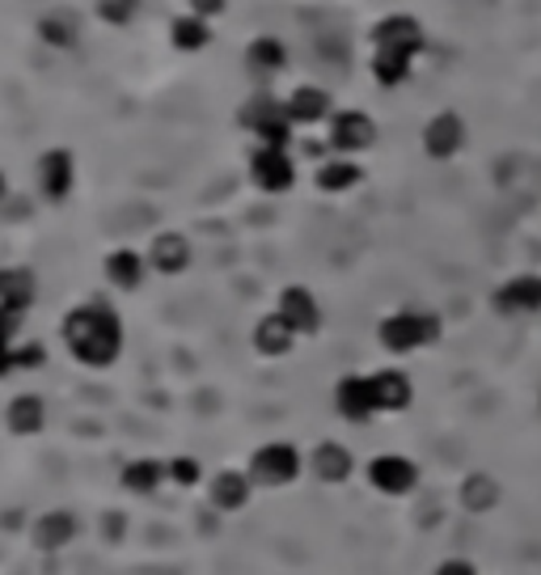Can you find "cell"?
<instances>
[{
	"instance_id": "obj_20",
	"label": "cell",
	"mask_w": 541,
	"mask_h": 575,
	"mask_svg": "<svg viewBox=\"0 0 541 575\" xmlns=\"http://www.w3.org/2000/svg\"><path fill=\"white\" fill-rule=\"evenodd\" d=\"M250 499H254V478H250L246 470H221V474H212V483H207V503H212L216 512H241Z\"/></svg>"
},
{
	"instance_id": "obj_26",
	"label": "cell",
	"mask_w": 541,
	"mask_h": 575,
	"mask_svg": "<svg viewBox=\"0 0 541 575\" xmlns=\"http://www.w3.org/2000/svg\"><path fill=\"white\" fill-rule=\"evenodd\" d=\"M169 47L183 51V55L207 51V47H212V22L199 17V13H191V9H183V13L169 22Z\"/></svg>"
},
{
	"instance_id": "obj_9",
	"label": "cell",
	"mask_w": 541,
	"mask_h": 575,
	"mask_svg": "<svg viewBox=\"0 0 541 575\" xmlns=\"http://www.w3.org/2000/svg\"><path fill=\"white\" fill-rule=\"evenodd\" d=\"M35 178H39V195L47 203H64L73 187H77V157L73 149H47L35 165Z\"/></svg>"
},
{
	"instance_id": "obj_29",
	"label": "cell",
	"mask_w": 541,
	"mask_h": 575,
	"mask_svg": "<svg viewBox=\"0 0 541 575\" xmlns=\"http://www.w3.org/2000/svg\"><path fill=\"white\" fill-rule=\"evenodd\" d=\"M411 73H415V60H411V55H398V51H373V80H377L381 89L406 85Z\"/></svg>"
},
{
	"instance_id": "obj_28",
	"label": "cell",
	"mask_w": 541,
	"mask_h": 575,
	"mask_svg": "<svg viewBox=\"0 0 541 575\" xmlns=\"http://www.w3.org/2000/svg\"><path fill=\"white\" fill-rule=\"evenodd\" d=\"M457 499H462L465 512H491L495 503H500V483L491 478V474H469L462 483V491H457Z\"/></svg>"
},
{
	"instance_id": "obj_24",
	"label": "cell",
	"mask_w": 541,
	"mask_h": 575,
	"mask_svg": "<svg viewBox=\"0 0 541 575\" xmlns=\"http://www.w3.org/2000/svg\"><path fill=\"white\" fill-rule=\"evenodd\" d=\"M165 483H169L165 461H156V458H131L123 465V474H118V487H123L127 496H156Z\"/></svg>"
},
{
	"instance_id": "obj_15",
	"label": "cell",
	"mask_w": 541,
	"mask_h": 575,
	"mask_svg": "<svg viewBox=\"0 0 541 575\" xmlns=\"http://www.w3.org/2000/svg\"><path fill=\"white\" fill-rule=\"evenodd\" d=\"M284 111L292 118V127H317V123H330V115H335V98H330V89L305 80V85L288 89Z\"/></svg>"
},
{
	"instance_id": "obj_33",
	"label": "cell",
	"mask_w": 541,
	"mask_h": 575,
	"mask_svg": "<svg viewBox=\"0 0 541 575\" xmlns=\"http://www.w3.org/2000/svg\"><path fill=\"white\" fill-rule=\"evenodd\" d=\"M22 326H26V309L0 305V339L4 343H22Z\"/></svg>"
},
{
	"instance_id": "obj_16",
	"label": "cell",
	"mask_w": 541,
	"mask_h": 575,
	"mask_svg": "<svg viewBox=\"0 0 541 575\" xmlns=\"http://www.w3.org/2000/svg\"><path fill=\"white\" fill-rule=\"evenodd\" d=\"M335 411L348 423H373L377 420V402H373V385L368 373H348L335 385Z\"/></svg>"
},
{
	"instance_id": "obj_31",
	"label": "cell",
	"mask_w": 541,
	"mask_h": 575,
	"mask_svg": "<svg viewBox=\"0 0 541 575\" xmlns=\"http://www.w3.org/2000/svg\"><path fill=\"white\" fill-rule=\"evenodd\" d=\"M93 13H98V22H102V26L123 30V26H131V22H136L140 0H93Z\"/></svg>"
},
{
	"instance_id": "obj_23",
	"label": "cell",
	"mask_w": 541,
	"mask_h": 575,
	"mask_svg": "<svg viewBox=\"0 0 541 575\" xmlns=\"http://www.w3.org/2000/svg\"><path fill=\"white\" fill-rule=\"evenodd\" d=\"M288 42L284 39H275V35H259V39H250L246 42V68L254 73V77H279L284 68H288Z\"/></svg>"
},
{
	"instance_id": "obj_36",
	"label": "cell",
	"mask_w": 541,
	"mask_h": 575,
	"mask_svg": "<svg viewBox=\"0 0 541 575\" xmlns=\"http://www.w3.org/2000/svg\"><path fill=\"white\" fill-rule=\"evenodd\" d=\"M436 575H478V567H474L469 559H444V563L436 567Z\"/></svg>"
},
{
	"instance_id": "obj_11",
	"label": "cell",
	"mask_w": 541,
	"mask_h": 575,
	"mask_svg": "<svg viewBox=\"0 0 541 575\" xmlns=\"http://www.w3.org/2000/svg\"><path fill=\"white\" fill-rule=\"evenodd\" d=\"M275 313H279L301 339L322 330V301L313 297V288H305V284H288V288H279Z\"/></svg>"
},
{
	"instance_id": "obj_12",
	"label": "cell",
	"mask_w": 541,
	"mask_h": 575,
	"mask_svg": "<svg viewBox=\"0 0 541 575\" xmlns=\"http://www.w3.org/2000/svg\"><path fill=\"white\" fill-rule=\"evenodd\" d=\"M144 259H149V271L156 275H165V279H174V275H183V271L194 263V246L187 241V233L178 229H161L149 241V250H144Z\"/></svg>"
},
{
	"instance_id": "obj_19",
	"label": "cell",
	"mask_w": 541,
	"mask_h": 575,
	"mask_svg": "<svg viewBox=\"0 0 541 575\" xmlns=\"http://www.w3.org/2000/svg\"><path fill=\"white\" fill-rule=\"evenodd\" d=\"M364 183V165H360V157H326V161H317V170H313V187L322 195H348L355 191Z\"/></svg>"
},
{
	"instance_id": "obj_17",
	"label": "cell",
	"mask_w": 541,
	"mask_h": 575,
	"mask_svg": "<svg viewBox=\"0 0 541 575\" xmlns=\"http://www.w3.org/2000/svg\"><path fill=\"white\" fill-rule=\"evenodd\" d=\"M368 385H373L377 415H402L415 402V382L402 368H377V373H368Z\"/></svg>"
},
{
	"instance_id": "obj_3",
	"label": "cell",
	"mask_w": 541,
	"mask_h": 575,
	"mask_svg": "<svg viewBox=\"0 0 541 575\" xmlns=\"http://www.w3.org/2000/svg\"><path fill=\"white\" fill-rule=\"evenodd\" d=\"M237 123L259 140V145H270V149H292V118L284 111V98H270V93H250L237 111Z\"/></svg>"
},
{
	"instance_id": "obj_32",
	"label": "cell",
	"mask_w": 541,
	"mask_h": 575,
	"mask_svg": "<svg viewBox=\"0 0 541 575\" xmlns=\"http://www.w3.org/2000/svg\"><path fill=\"white\" fill-rule=\"evenodd\" d=\"M165 474H169V483L178 487V491H191L203 483V461L191 458V453H178V458L165 461Z\"/></svg>"
},
{
	"instance_id": "obj_7",
	"label": "cell",
	"mask_w": 541,
	"mask_h": 575,
	"mask_svg": "<svg viewBox=\"0 0 541 575\" xmlns=\"http://www.w3.org/2000/svg\"><path fill=\"white\" fill-rule=\"evenodd\" d=\"M250 183L263 195L292 191L297 187V157H292V149L254 145V153H250Z\"/></svg>"
},
{
	"instance_id": "obj_22",
	"label": "cell",
	"mask_w": 541,
	"mask_h": 575,
	"mask_svg": "<svg viewBox=\"0 0 541 575\" xmlns=\"http://www.w3.org/2000/svg\"><path fill=\"white\" fill-rule=\"evenodd\" d=\"M297 330L270 309V313H263L259 322H254V330H250V343H254V351L259 355H267V360H279V355H288L292 347H297Z\"/></svg>"
},
{
	"instance_id": "obj_38",
	"label": "cell",
	"mask_w": 541,
	"mask_h": 575,
	"mask_svg": "<svg viewBox=\"0 0 541 575\" xmlns=\"http://www.w3.org/2000/svg\"><path fill=\"white\" fill-rule=\"evenodd\" d=\"M9 199V178H4V170H0V203Z\"/></svg>"
},
{
	"instance_id": "obj_34",
	"label": "cell",
	"mask_w": 541,
	"mask_h": 575,
	"mask_svg": "<svg viewBox=\"0 0 541 575\" xmlns=\"http://www.w3.org/2000/svg\"><path fill=\"white\" fill-rule=\"evenodd\" d=\"M187 9L199 13V17H207V22H216V17H225L229 0H187Z\"/></svg>"
},
{
	"instance_id": "obj_10",
	"label": "cell",
	"mask_w": 541,
	"mask_h": 575,
	"mask_svg": "<svg viewBox=\"0 0 541 575\" xmlns=\"http://www.w3.org/2000/svg\"><path fill=\"white\" fill-rule=\"evenodd\" d=\"M465 136H469V127H465V118L457 111H436V115L424 123V153L431 161H453V157L465 149Z\"/></svg>"
},
{
	"instance_id": "obj_30",
	"label": "cell",
	"mask_w": 541,
	"mask_h": 575,
	"mask_svg": "<svg viewBox=\"0 0 541 575\" xmlns=\"http://www.w3.org/2000/svg\"><path fill=\"white\" fill-rule=\"evenodd\" d=\"M39 39L47 47H73L80 39V26L73 13H64V9H55V13H42L39 17Z\"/></svg>"
},
{
	"instance_id": "obj_6",
	"label": "cell",
	"mask_w": 541,
	"mask_h": 575,
	"mask_svg": "<svg viewBox=\"0 0 541 575\" xmlns=\"http://www.w3.org/2000/svg\"><path fill=\"white\" fill-rule=\"evenodd\" d=\"M364 478L377 496L402 499L419 487V465L406 458V453H377V458L364 465Z\"/></svg>"
},
{
	"instance_id": "obj_5",
	"label": "cell",
	"mask_w": 541,
	"mask_h": 575,
	"mask_svg": "<svg viewBox=\"0 0 541 575\" xmlns=\"http://www.w3.org/2000/svg\"><path fill=\"white\" fill-rule=\"evenodd\" d=\"M326 145L343 157L368 153L377 145V118L368 115V111H355V107L335 111L330 123H326Z\"/></svg>"
},
{
	"instance_id": "obj_4",
	"label": "cell",
	"mask_w": 541,
	"mask_h": 575,
	"mask_svg": "<svg viewBox=\"0 0 541 575\" xmlns=\"http://www.w3.org/2000/svg\"><path fill=\"white\" fill-rule=\"evenodd\" d=\"M246 474L254 478V487H267V491L292 487V483L305 474V453H301L292 440H267V445H259V449L250 453Z\"/></svg>"
},
{
	"instance_id": "obj_35",
	"label": "cell",
	"mask_w": 541,
	"mask_h": 575,
	"mask_svg": "<svg viewBox=\"0 0 541 575\" xmlns=\"http://www.w3.org/2000/svg\"><path fill=\"white\" fill-rule=\"evenodd\" d=\"M17 368H39L42 364V347L39 343H17Z\"/></svg>"
},
{
	"instance_id": "obj_21",
	"label": "cell",
	"mask_w": 541,
	"mask_h": 575,
	"mask_svg": "<svg viewBox=\"0 0 541 575\" xmlns=\"http://www.w3.org/2000/svg\"><path fill=\"white\" fill-rule=\"evenodd\" d=\"M495 309L500 313H541V275L520 271V275L503 279L495 292Z\"/></svg>"
},
{
	"instance_id": "obj_13",
	"label": "cell",
	"mask_w": 541,
	"mask_h": 575,
	"mask_svg": "<svg viewBox=\"0 0 541 575\" xmlns=\"http://www.w3.org/2000/svg\"><path fill=\"white\" fill-rule=\"evenodd\" d=\"M77 534H80V521L68 508H51V512H39L30 521V541H35V550H42V554L68 550L77 541Z\"/></svg>"
},
{
	"instance_id": "obj_18",
	"label": "cell",
	"mask_w": 541,
	"mask_h": 575,
	"mask_svg": "<svg viewBox=\"0 0 541 575\" xmlns=\"http://www.w3.org/2000/svg\"><path fill=\"white\" fill-rule=\"evenodd\" d=\"M102 275H106V284L118 288V292H136V288L149 279V259H144V250L118 246V250H111V254L102 259Z\"/></svg>"
},
{
	"instance_id": "obj_25",
	"label": "cell",
	"mask_w": 541,
	"mask_h": 575,
	"mask_svg": "<svg viewBox=\"0 0 541 575\" xmlns=\"http://www.w3.org/2000/svg\"><path fill=\"white\" fill-rule=\"evenodd\" d=\"M4 427H9L13 436H39L42 427H47V402H42L39 393H17V398H9V407H4Z\"/></svg>"
},
{
	"instance_id": "obj_37",
	"label": "cell",
	"mask_w": 541,
	"mask_h": 575,
	"mask_svg": "<svg viewBox=\"0 0 541 575\" xmlns=\"http://www.w3.org/2000/svg\"><path fill=\"white\" fill-rule=\"evenodd\" d=\"M17 343H4L0 339V377H9V373H17V351H13Z\"/></svg>"
},
{
	"instance_id": "obj_1",
	"label": "cell",
	"mask_w": 541,
	"mask_h": 575,
	"mask_svg": "<svg viewBox=\"0 0 541 575\" xmlns=\"http://www.w3.org/2000/svg\"><path fill=\"white\" fill-rule=\"evenodd\" d=\"M60 339L80 368H111L123 355V317L106 301H80L64 313Z\"/></svg>"
},
{
	"instance_id": "obj_8",
	"label": "cell",
	"mask_w": 541,
	"mask_h": 575,
	"mask_svg": "<svg viewBox=\"0 0 541 575\" xmlns=\"http://www.w3.org/2000/svg\"><path fill=\"white\" fill-rule=\"evenodd\" d=\"M373 51H398V55H411L419 60L427 47V35H424V22L411 17V13H386L377 26H373Z\"/></svg>"
},
{
	"instance_id": "obj_27",
	"label": "cell",
	"mask_w": 541,
	"mask_h": 575,
	"mask_svg": "<svg viewBox=\"0 0 541 575\" xmlns=\"http://www.w3.org/2000/svg\"><path fill=\"white\" fill-rule=\"evenodd\" d=\"M39 297V279L30 267H0V305H13V309H26L35 305Z\"/></svg>"
},
{
	"instance_id": "obj_14",
	"label": "cell",
	"mask_w": 541,
	"mask_h": 575,
	"mask_svg": "<svg viewBox=\"0 0 541 575\" xmlns=\"http://www.w3.org/2000/svg\"><path fill=\"white\" fill-rule=\"evenodd\" d=\"M305 470H310L317 483H326V487H343V483L355 478V458H351L348 445H339V440H322V445H313L310 449Z\"/></svg>"
},
{
	"instance_id": "obj_2",
	"label": "cell",
	"mask_w": 541,
	"mask_h": 575,
	"mask_svg": "<svg viewBox=\"0 0 541 575\" xmlns=\"http://www.w3.org/2000/svg\"><path fill=\"white\" fill-rule=\"evenodd\" d=\"M440 317L431 309H393L377 322V343L389 355H415L440 339Z\"/></svg>"
}]
</instances>
